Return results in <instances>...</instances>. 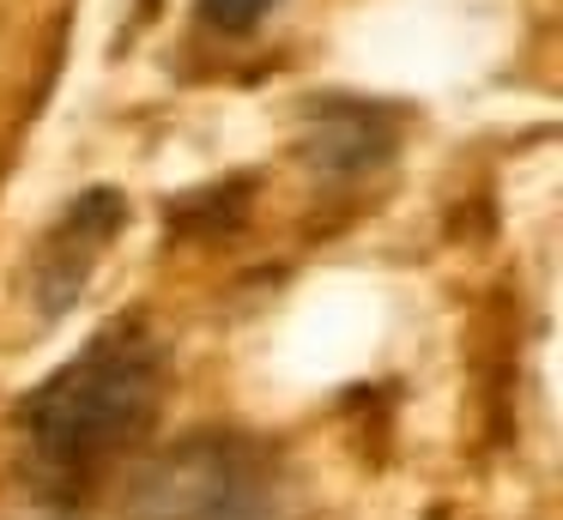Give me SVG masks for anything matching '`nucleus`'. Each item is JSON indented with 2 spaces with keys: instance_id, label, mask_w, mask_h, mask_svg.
Instances as JSON below:
<instances>
[{
  "instance_id": "obj_4",
  "label": "nucleus",
  "mask_w": 563,
  "mask_h": 520,
  "mask_svg": "<svg viewBox=\"0 0 563 520\" xmlns=\"http://www.w3.org/2000/svg\"><path fill=\"white\" fill-rule=\"evenodd\" d=\"M400 145V121L388 103L369 97H309L297 115V152L321 176H364L382 169Z\"/></svg>"
},
{
  "instance_id": "obj_2",
  "label": "nucleus",
  "mask_w": 563,
  "mask_h": 520,
  "mask_svg": "<svg viewBox=\"0 0 563 520\" xmlns=\"http://www.w3.org/2000/svg\"><path fill=\"white\" fill-rule=\"evenodd\" d=\"M128 520H285L279 454L243 430H200L140 472Z\"/></svg>"
},
{
  "instance_id": "obj_5",
  "label": "nucleus",
  "mask_w": 563,
  "mask_h": 520,
  "mask_svg": "<svg viewBox=\"0 0 563 520\" xmlns=\"http://www.w3.org/2000/svg\"><path fill=\"white\" fill-rule=\"evenodd\" d=\"M273 7H279V0H200V24L219 31V36H243V31H255Z\"/></svg>"
},
{
  "instance_id": "obj_3",
  "label": "nucleus",
  "mask_w": 563,
  "mask_h": 520,
  "mask_svg": "<svg viewBox=\"0 0 563 520\" xmlns=\"http://www.w3.org/2000/svg\"><path fill=\"white\" fill-rule=\"evenodd\" d=\"M122 224H128V200L110 181L86 188L79 200H67L62 212H55V224L43 230L37 248H31V273H25L31 309H37L43 321H62V314L86 297L91 273H98V261L110 254V242L122 236Z\"/></svg>"
},
{
  "instance_id": "obj_1",
  "label": "nucleus",
  "mask_w": 563,
  "mask_h": 520,
  "mask_svg": "<svg viewBox=\"0 0 563 520\" xmlns=\"http://www.w3.org/2000/svg\"><path fill=\"white\" fill-rule=\"evenodd\" d=\"M164 406V345L146 321H110L91 333L43 387L19 406L25 466L49 490H86L110 472Z\"/></svg>"
}]
</instances>
